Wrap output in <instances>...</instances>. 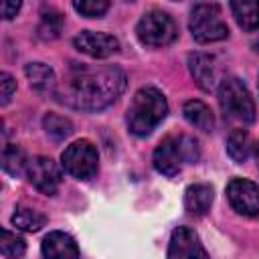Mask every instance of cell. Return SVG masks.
I'll return each mask as SVG.
<instances>
[{
  "label": "cell",
  "mask_w": 259,
  "mask_h": 259,
  "mask_svg": "<svg viewBox=\"0 0 259 259\" xmlns=\"http://www.w3.org/2000/svg\"><path fill=\"white\" fill-rule=\"evenodd\" d=\"M127 77L117 65H79L71 63L55 95L83 111H99L111 105L125 89Z\"/></svg>",
  "instance_id": "1"
},
{
  "label": "cell",
  "mask_w": 259,
  "mask_h": 259,
  "mask_svg": "<svg viewBox=\"0 0 259 259\" xmlns=\"http://www.w3.org/2000/svg\"><path fill=\"white\" fill-rule=\"evenodd\" d=\"M168 115V101L164 93L156 87H142L134 93L127 113H125V125L130 134L138 138L150 136Z\"/></svg>",
  "instance_id": "2"
},
{
  "label": "cell",
  "mask_w": 259,
  "mask_h": 259,
  "mask_svg": "<svg viewBox=\"0 0 259 259\" xmlns=\"http://www.w3.org/2000/svg\"><path fill=\"white\" fill-rule=\"evenodd\" d=\"M200 156L198 142L192 136H166L158 142L152 164L164 176H176L184 164H194Z\"/></svg>",
  "instance_id": "3"
},
{
  "label": "cell",
  "mask_w": 259,
  "mask_h": 259,
  "mask_svg": "<svg viewBox=\"0 0 259 259\" xmlns=\"http://www.w3.org/2000/svg\"><path fill=\"white\" fill-rule=\"evenodd\" d=\"M219 105L227 119L249 125L255 121V101L239 77H225L219 83Z\"/></svg>",
  "instance_id": "4"
},
{
  "label": "cell",
  "mask_w": 259,
  "mask_h": 259,
  "mask_svg": "<svg viewBox=\"0 0 259 259\" xmlns=\"http://www.w3.org/2000/svg\"><path fill=\"white\" fill-rule=\"evenodd\" d=\"M188 28H190L192 38L200 45L219 42L229 36V26L223 20V10H221V4L217 2L194 4L190 10Z\"/></svg>",
  "instance_id": "5"
},
{
  "label": "cell",
  "mask_w": 259,
  "mask_h": 259,
  "mask_svg": "<svg viewBox=\"0 0 259 259\" xmlns=\"http://www.w3.org/2000/svg\"><path fill=\"white\" fill-rule=\"evenodd\" d=\"M136 36L146 47H166L176 40L178 26L168 12L150 8L140 16L136 24Z\"/></svg>",
  "instance_id": "6"
},
{
  "label": "cell",
  "mask_w": 259,
  "mask_h": 259,
  "mask_svg": "<svg viewBox=\"0 0 259 259\" xmlns=\"http://www.w3.org/2000/svg\"><path fill=\"white\" fill-rule=\"evenodd\" d=\"M61 168L77 180L93 178L99 168L97 148L89 140H77L69 144L61 154Z\"/></svg>",
  "instance_id": "7"
},
{
  "label": "cell",
  "mask_w": 259,
  "mask_h": 259,
  "mask_svg": "<svg viewBox=\"0 0 259 259\" xmlns=\"http://www.w3.org/2000/svg\"><path fill=\"white\" fill-rule=\"evenodd\" d=\"M24 174H26L28 182L38 192H42L47 196L57 194V190L61 186V180H63V172H61L59 164L53 158H49V156H34V158H30Z\"/></svg>",
  "instance_id": "8"
},
{
  "label": "cell",
  "mask_w": 259,
  "mask_h": 259,
  "mask_svg": "<svg viewBox=\"0 0 259 259\" xmlns=\"http://www.w3.org/2000/svg\"><path fill=\"white\" fill-rule=\"evenodd\" d=\"M227 200L231 208L243 217L259 214V184L249 178H233L227 184Z\"/></svg>",
  "instance_id": "9"
},
{
  "label": "cell",
  "mask_w": 259,
  "mask_h": 259,
  "mask_svg": "<svg viewBox=\"0 0 259 259\" xmlns=\"http://www.w3.org/2000/svg\"><path fill=\"white\" fill-rule=\"evenodd\" d=\"M166 259H210V257L194 229L176 227L168 241Z\"/></svg>",
  "instance_id": "10"
},
{
  "label": "cell",
  "mask_w": 259,
  "mask_h": 259,
  "mask_svg": "<svg viewBox=\"0 0 259 259\" xmlns=\"http://www.w3.org/2000/svg\"><path fill=\"white\" fill-rule=\"evenodd\" d=\"M73 47L91 59H107L119 51V40L109 32L81 30L73 36Z\"/></svg>",
  "instance_id": "11"
},
{
  "label": "cell",
  "mask_w": 259,
  "mask_h": 259,
  "mask_svg": "<svg viewBox=\"0 0 259 259\" xmlns=\"http://www.w3.org/2000/svg\"><path fill=\"white\" fill-rule=\"evenodd\" d=\"M45 259H79V247L75 239L65 231H51L40 243Z\"/></svg>",
  "instance_id": "12"
},
{
  "label": "cell",
  "mask_w": 259,
  "mask_h": 259,
  "mask_svg": "<svg viewBox=\"0 0 259 259\" xmlns=\"http://www.w3.org/2000/svg\"><path fill=\"white\" fill-rule=\"evenodd\" d=\"M188 71L196 85L202 91H212L217 77H214V59L204 53H192L188 55Z\"/></svg>",
  "instance_id": "13"
},
{
  "label": "cell",
  "mask_w": 259,
  "mask_h": 259,
  "mask_svg": "<svg viewBox=\"0 0 259 259\" xmlns=\"http://www.w3.org/2000/svg\"><path fill=\"white\" fill-rule=\"evenodd\" d=\"M212 204V186L206 182H194L184 190V208L194 217H204Z\"/></svg>",
  "instance_id": "14"
},
{
  "label": "cell",
  "mask_w": 259,
  "mask_h": 259,
  "mask_svg": "<svg viewBox=\"0 0 259 259\" xmlns=\"http://www.w3.org/2000/svg\"><path fill=\"white\" fill-rule=\"evenodd\" d=\"M182 115H184V119L192 127H196L200 132H206L208 134V132L214 130V115H212L210 107L204 101H200V99H188V101H184Z\"/></svg>",
  "instance_id": "15"
},
{
  "label": "cell",
  "mask_w": 259,
  "mask_h": 259,
  "mask_svg": "<svg viewBox=\"0 0 259 259\" xmlns=\"http://www.w3.org/2000/svg\"><path fill=\"white\" fill-rule=\"evenodd\" d=\"M24 75L28 79V85L38 93H55L57 91V79L55 71L45 63H28L24 67Z\"/></svg>",
  "instance_id": "16"
},
{
  "label": "cell",
  "mask_w": 259,
  "mask_h": 259,
  "mask_svg": "<svg viewBox=\"0 0 259 259\" xmlns=\"http://www.w3.org/2000/svg\"><path fill=\"white\" fill-rule=\"evenodd\" d=\"M229 8L243 30H259V0H233Z\"/></svg>",
  "instance_id": "17"
},
{
  "label": "cell",
  "mask_w": 259,
  "mask_h": 259,
  "mask_svg": "<svg viewBox=\"0 0 259 259\" xmlns=\"http://www.w3.org/2000/svg\"><path fill=\"white\" fill-rule=\"evenodd\" d=\"M10 221L16 231H24V233H36L47 225V217L42 212L30 206H22V204L14 208V214Z\"/></svg>",
  "instance_id": "18"
},
{
  "label": "cell",
  "mask_w": 259,
  "mask_h": 259,
  "mask_svg": "<svg viewBox=\"0 0 259 259\" xmlns=\"http://www.w3.org/2000/svg\"><path fill=\"white\" fill-rule=\"evenodd\" d=\"M251 150H253V142H251V136L247 134V130H233L227 138V154L237 162V164H243L249 156H251Z\"/></svg>",
  "instance_id": "19"
},
{
  "label": "cell",
  "mask_w": 259,
  "mask_h": 259,
  "mask_svg": "<svg viewBox=\"0 0 259 259\" xmlns=\"http://www.w3.org/2000/svg\"><path fill=\"white\" fill-rule=\"evenodd\" d=\"M28 160L24 156V150L16 144H6L2 150V170L10 176H20L26 172Z\"/></svg>",
  "instance_id": "20"
},
{
  "label": "cell",
  "mask_w": 259,
  "mask_h": 259,
  "mask_svg": "<svg viewBox=\"0 0 259 259\" xmlns=\"http://www.w3.org/2000/svg\"><path fill=\"white\" fill-rule=\"evenodd\" d=\"M0 251L6 259H20L26 251V241L18 233L2 229V233H0Z\"/></svg>",
  "instance_id": "21"
},
{
  "label": "cell",
  "mask_w": 259,
  "mask_h": 259,
  "mask_svg": "<svg viewBox=\"0 0 259 259\" xmlns=\"http://www.w3.org/2000/svg\"><path fill=\"white\" fill-rule=\"evenodd\" d=\"M42 127L55 140H65V138H69L73 134L71 119L65 117V115H59V113H47L42 117Z\"/></svg>",
  "instance_id": "22"
},
{
  "label": "cell",
  "mask_w": 259,
  "mask_h": 259,
  "mask_svg": "<svg viewBox=\"0 0 259 259\" xmlns=\"http://www.w3.org/2000/svg\"><path fill=\"white\" fill-rule=\"evenodd\" d=\"M63 28V16L55 8H42L40 12V24H38V36L42 38H57Z\"/></svg>",
  "instance_id": "23"
},
{
  "label": "cell",
  "mask_w": 259,
  "mask_h": 259,
  "mask_svg": "<svg viewBox=\"0 0 259 259\" xmlns=\"http://www.w3.org/2000/svg\"><path fill=\"white\" fill-rule=\"evenodd\" d=\"M73 8L87 18H101L107 10H109V2L107 0H81V2H73Z\"/></svg>",
  "instance_id": "24"
},
{
  "label": "cell",
  "mask_w": 259,
  "mask_h": 259,
  "mask_svg": "<svg viewBox=\"0 0 259 259\" xmlns=\"http://www.w3.org/2000/svg\"><path fill=\"white\" fill-rule=\"evenodd\" d=\"M14 91H16V81H14V77H12L10 73L2 71V73H0V103L6 105V103L10 101V97H12Z\"/></svg>",
  "instance_id": "25"
},
{
  "label": "cell",
  "mask_w": 259,
  "mask_h": 259,
  "mask_svg": "<svg viewBox=\"0 0 259 259\" xmlns=\"http://www.w3.org/2000/svg\"><path fill=\"white\" fill-rule=\"evenodd\" d=\"M20 2L18 0H4L2 4H0V12H2V18L4 20H10V18H14L16 16V12L20 10Z\"/></svg>",
  "instance_id": "26"
},
{
  "label": "cell",
  "mask_w": 259,
  "mask_h": 259,
  "mask_svg": "<svg viewBox=\"0 0 259 259\" xmlns=\"http://www.w3.org/2000/svg\"><path fill=\"white\" fill-rule=\"evenodd\" d=\"M255 160H257V166H259V142L255 144Z\"/></svg>",
  "instance_id": "27"
},
{
  "label": "cell",
  "mask_w": 259,
  "mask_h": 259,
  "mask_svg": "<svg viewBox=\"0 0 259 259\" xmlns=\"http://www.w3.org/2000/svg\"><path fill=\"white\" fill-rule=\"evenodd\" d=\"M257 89H259V81H257Z\"/></svg>",
  "instance_id": "28"
}]
</instances>
